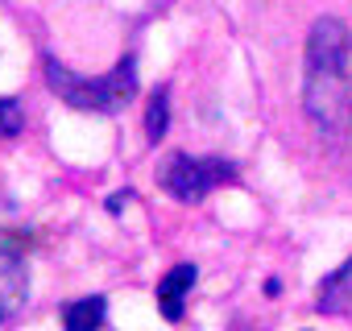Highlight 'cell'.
<instances>
[{
  "mask_svg": "<svg viewBox=\"0 0 352 331\" xmlns=\"http://www.w3.org/2000/svg\"><path fill=\"white\" fill-rule=\"evenodd\" d=\"M348 30L336 17H319L307 34V75H302V95H307V116L319 128H336L348 112Z\"/></svg>",
  "mask_w": 352,
  "mask_h": 331,
  "instance_id": "obj_1",
  "label": "cell"
},
{
  "mask_svg": "<svg viewBox=\"0 0 352 331\" xmlns=\"http://www.w3.org/2000/svg\"><path fill=\"white\" fill-rule=\"evenodd\" d=\"M46 83L58 91V100H67V104L79 108V112H120V108H129L133 95H137L133 58L116 62L108 75H96V79L75 75V71H67L63 62L46 58Z\"/></svg>",
  "mask_w": 352,
  "mask_h": 331,
  "instance_id": "obj_2",
  "label": "cell"
},
{
  "mask_svg": "<svg viewBox=\"0 0 352 331\" xmlns=\"http://www.w3.org/2000/svg\"><path fill=\"white\" fill-rule=\"evenodd\" d=\"M232 179V166L220 161V157H191V153H170L157 183L183 203H199L212 187L228 183Z\"/></svg>",
  "mask_w": 352,
  "mask_h": 331,
  "instance_id": "obj_3",
  "label": "cell"
},
{
  "mask_svg": "<svg viewBox=\"0 0 352 331\" xmlns=\"http://www.w3.org/2000/svg\"><path fill=\"white\" fill-rule=\"evenodd\" d=\"M30 298V269L17 253L0 249V323H9Z\"/></svg>",
  "mask_w": 352,
  "mask_h": 331,
  "instance_id": "obj_4",
  "label": "cell"
},
{
  "mask_svg": "<svg viewBox=\"0 0 352 331\" xmlns=\"http://www.w3.org/2000/svg\"><path fill=\"white\" fill-rule=\"evenodd\" d=\"M195 277H199V269L183 261V265H174V269L157 282V310H162L170 323L183 319V306H187V294H191Z\"/></svg>",
  "mask_w": 352,
  "mask_h": 331,
  "instance_id": "obj_5",
  "label": "cell"
},
{
  "mask_svg": "<svg viewBox=\"0 0 352 331\" xmlns=\"http://www.w3.org/2000/svg\"><path fill=\"white\" fill-rule=\"evenodd\" d=\"M315 306H319V310H327V315H336V310L352 306V257H348L331 277H323V282H319V298H315Z\"/></svg>",
  "mask_w": 352,
  "mask_h": 331,
  "instance_id": "obj_6",
  "label": "cell"
},
{
  "mask_svg": "<svg viewBox=\"0 0 352 331\" xmlns=\"http://www.w3.org/2000/svg\"><path fill=\"white\" fill-rule=\"evenodd\" d=\"M104 298L91 294V298H75L63 306V331H100L104 327Z\"/></svg>",
  "mask_w": 352,
  "mask_h": 331,
  "instance_id": "obj_7",
  "label": "cell"
},
{
  "mask_svg": "<svg viewBox=\"0 0 352 331\" xmlns=\"http://www.w3.org/2000/svg\"><path fill=\"white\" fill-rule=\"evenodd\" d=\"M166 128H170V100H166V91H157L145 112V133H149V141H162Z\"/></svg>",
  "mask_w": 352,
  "mask_h": 331,
  "instance_id": "obj_8",
  "label": "cell"
},
{
  "mask_svg": "<svg viewBox=\"0 0 352 331\" xmlns=\"http://www.w3.org/2000/svg\"><path fill=\"white\" fill-rule=\"evenodd\" d=\"M21 124H25L21 104L5 95V100H0V137H17V133H21Z\"/></svg>",
  "mask_w": 352,
  "mask_h": 331,
  "instance_id": "obj_9",
  "label": "cell"
}]
</instances>
